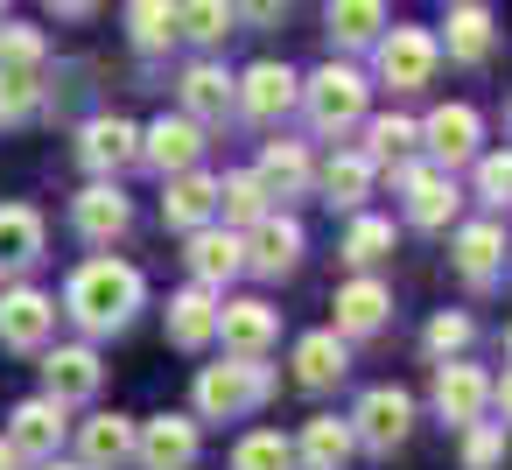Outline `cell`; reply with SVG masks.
Here are the masks:
<instances>
[{
    "label": "cell",
    "mask_w": 512,
    "mask_h": 470,
    "mask_svg": "<svg viewBox=\"0 0 512 470\" xmlns=\"http://www.w3.org/2000/svg\"><path fill=\"white\" fill-rule=\"evenodd\" d=\"M50 15H64V22H85V15H99V0H50Z\"/></svg>",
    "instance_id": "46"
},
{
    "label": "cell",
    "mask_w": 512,
    "mask_h": 470,
    "mask_svg": "<svg viewBox=\"0 0 512 470\" xmlns=\"http://www.w3.org/2000/svg\"><path fill=\"white\" fill-rule=\"evenodd\" d=\"M414 134H421V148H428L435 169H470L477 141H484V120H477V106H435Z\"/></svg>",
    "instance_id": "11"
},
{
    "label": "cell",
    "mask_w": 512,
    "mask_h": 470,
    "mask_svg": "<svg viewBox=\"0 0 512 470\" xmlns=\"http://www.w3.org/2000/svg\"><path fill=\"white\" fill-rule=\"evenodd\" d=\"M141 162L155 176H176V169H197L204 162V127L190 113H162L155 127H141Z\"/></svg>",
    "instance_id": "18"
},
{
    "label": "cell",
    "mask_w": 512,
    "mask_h": 470,
    "mask_svg": "<svg viewBox=\"0 0 512 470\" xmlns=\"http://www.w3.org/2000/svg\"><path fill=\"white\" fill-rule=\"evenodd\" d=\"M491 414H498V428H512V365H505V379H491Z\"/></svg>",
    "instance_id": "45"
},
{
    "label": "cell",
    "mask_w": 512,
    "mask_h": 470,
    "mask_svg": "<svg viewBox=\"0 0 512 470\" xmlns=\"http://www.w3.org/2000/svg\"><path fill=\"white\" fill-rule=\"evenodd\" d=\"M456 435H463V470H498L505 463V428L498 421H470Z\"/></svg>",
    "instance_id": "43"
},
{
    "label": "cell",
    "mask_w": 512,
    "mask_h": 470,
    "mask_svg": "<svg viewBox=\"0 0 512 470\" xmlns=\"http://www.w3.org/2000/svg\"><path fill=\"white\" fill-rule=\"evenodd\" d=\"M505 260H512V246H505Z\"/></svg>",
    "instance_id": "52"
},
{
    "label": "cell",
    "mask_w": 512,
    "mask_h": 470,
    "mask_svg": "<svg viewBox=\"0 0 512 470\" xmlns=\"http://www.w3.org/2000/svg\"><path fill=\"white\" fill-rule=\"evenodd\" d=\"M505 134H512V99H505Z\"/></svg>",
    "instance_id": "50"
},
{
    "label": "cell",
    "mask_w": 512,
    "mask_h": 470,
    "mask_svg": "<svg viewBox=\"0 0 512 470\" xmlns=\"http://www.w3.org/2000/svg\"><path fill=\"white\" fill-rule=\"evenodd\" d=\"M274 211V197H267V183L253 176V169H232V176H218V218L225 225H253V218H267Z\"/></svg>",
    "instance_id": "33"
},
{
    "label": "cell",
    "mask_w": 512,
    "mask_h": 470,
    "mask_svg": "<svg viewBox=\"0 0 512 470\" xmlns=\"http://www.w3.org/2000/svg\"><path fill=\"white\" fill-rule=\"evenodd\" d=\"M78 463L85 470H127L134 463V414H92L78 428Z\"/></svg>",
    "instance_id": "25"
},
{
    "label": "cell",
    "mask_w": 512,
    "mask_h": 470,
    "mask_svg": "<svg viewBox=\"0 0 512 470\" xmlns=\"http://www.w3.org/2000/svg\"><path fill=\"white\" fill-rule=\"evenodd\" d=\"M218 337H225V351H267V344L281 337V309L260 302V295L218 302Z\"/></svg>",
    "instance_id": "23"
},
{
    "label": "cell",
    "mask_w": 512,
    "mask_h": 470,
    "mask_svg": "<svg viewBox=\"0 0 512 470\" xmlns=\"http://www.w3.org/2000/svg\"><path fill=\"white\" fill-rule=\"evenodd\" d=\"M386 316H393V288L386 281H372V274H358V281H344L337 288V337L351 344V337H379L386 330Z\"/></svg>",
    "instance_id": "20"
},
{
    "label": "cell",
    "mask_w": 512,
    "mask_h": 470,
    "mask_svg": "<svg viewBox=\"0 0 512 470\" xmlns=\"http://www.w3.org/2000/svg\"><path fill=\"white\" fill-rule=\"evenodd\" d=\"M295 99H302V78H295L288 64H274V57H260V64L232 85V113H239V120H253V127L288 120V113H295Z\"/></svg>",
    "instance_id": "7"
},
{
    "label": "cell",
    "mask_w": 512,
    "mask_h": 470,
    "mask_svg": "<svg viewBox=\"0 0 512 470\" xmlns=\"http://www.w3.org/2000/svg\"><path fill=\"white\" fill-rule=\"evenodd\" d=\"M435 414L449 421V428H470V421H484L491 414V379H484V365H470L463 351L456 358H435Z\"/></svg>",
    "instance_id": "8"
},
{
    "label": "cell",
    "mask_w": 512,
    "mask_h": 470,
    "mask_svg": "<svg viewBox=\"0 0 512 470\" xmlns=\"http://www.w3.org/2000/svg\"><path fill=\"white\" fill-rule=\"evenodd\" d=\"M232 470H295V442L281 428H253V435H239Z\"/></svg>",
    "instance_id": "39"
},
{
    "label": "cell",
    "mask_w": 512,
    "mask_h": 470,
    "mask_svg": "<svg viewBox=\"0 0 512 470\" xmlns=\"http://www.w3.org/2000/svg\"><path fill=\"white\" fill-rule=\"evenodd\" d=\"M43 239H50V225L36 204H0V267H36Z\"/></svg>",
    "instance_id": "31"
},
{
    "label": "cell",
    "mask_w": 512,
    "mask_h": 470,
    "mask_svg": "<svg viewBox=\"0 0 512 470\" xmlns=\"http://www.w3.org/2000/svg\"><path fill=\"white\" fill-rule=\"evenodd\" d=\"M372 64H379V85H393V92H421V85L435 78V64H442V43H435L428 29H379Z\"/></svg>",
    "instance_id": "5"
},
{
    "label": "cell",
    "mask_w": 512,
    "mask_h": 470,
    "mask_svg": "<svg viewBox=\"0 0 512 470\" xmlns=\"http://www.w3.org/2000/svg\"><path fill=\"white\" fill-rule=\"evenodd\" d=\"M43 113V71H8L0 64V127H22Z\"/></svg>",
    "instance_id": "38"
},
{
    "label": "cell",
    "mask_w": 512,
    "mask_h": 470,
    "mask_svg": "<svg viewBox=\"0 0 512 470\" xmlns=\"http://www.w3.org/2000/svg\"><path fill=\"white\" fill-rule=\"evenodd\" d=\"M470 169H477V204H484V211H512V148L477 155Z\"/></svg>",
    "instance_id": "40"
},
{
    "label": "cell",
    "mask_w": 512,
    "mask_h": 470,
    "mask_svg": "<svg viewBox=\"0 0 512 470\" xmlns=\"http://www.w3.org/2000/svg\"><path fill=\"white\" fill-rule=\"evenodd\" d=\"M407 435H414V400H407L400 386H372V393H358V407H351V442H358V449L393 456Z\"/></svg>",
    "instance_id": "6"
},
{
    "label": "cell",
    "mask_w": 512,
    "mask_h": 470,
    "mask_svg": "<svg viewBox=\"0 0 512 470\" xmlns=\"http://www.w3.org/2000/svg\"><path fill=\"white\" fill-rule=\"evenodd\" d=\"M57 330V302L43 288H8L0 295V351H43Z\"/></svg>",
    "instance_id": "17"
},
{
    "label": "cell",
    "mask_w": 512,
    "mask_h": 470,
    "mask_svg": "<svg viewBox=\"0 0 512 470\" xmlns=\"http://www.w3.org/2000/svg\"><path fill=\"white\" fill-rule=\"evenodd\" d=\"M78 162H85V176H120V169H134V162H141V127L120 120V113L85 120V134H78Z\"/></svg>",
    "instance_id": "16"
},
{
    "label": "cell",
    "mask_w": 512,
    "mask_h": 470,
    "mask_svg": "<svg viewBox=\"0 0 512 470\" xmlns=\"http://www.w3.org/2000/svg\"><path fill=\"white\" fill-rule=\"evenodd\" d=\"M407 148H421V134H414V120H400V113H379V120H365V162L372 169H386V162H407Z\"/></svg>",
    "instance_id": "36"
},
{
    "label": "cell",
    "mask_w": 512,
    "mask_h": 470,
    "mask_svg": "<svg viewBox=\"0 0 512 470\" xmlns=\"http://www.w3.org/2000/svg\"><path fill=\"white\" fill-rule=\"evenodd\" d=\"M232 15L253 22V29H274V22L288 15V0H232Z\"/></svg>",
    "instance_id": "44"
},
{
    "label": "cell",
    "mask_w": 512,
    "mask_h": 470,
    "mask_svg": "<svg viewBox=\"0 0 512 470\" xmlns=\"http://www.w3.org/2000/svg\"><path fill=\"white\" fill-rule=\"evenodd\" d=\"M302 225L288 218V211H267V218H253L246 225V274H260V281H288L295 267H302Z\"/></svg>",
    "instance_id": "10"
},
{
    "label": "cell",
    "mask_w": 512,
    "mask_h": 470,
    "mask_svg": "<svg viewBox=\"0 0 512 470\" xmlns=\"http://www.w3.org/2000/svg\"><path fill=\"white\" fill-rule=\"evenodd\" d=\"M386 253H393V225H386V218H372V211H351V232H344L337 260L365 274V267H379Z\"/></svg>",
    "instance_id": "35"
},
{
    "label": "cell",
    "mask_w": 512,
    "mask_h": 470,
    "mask_svg": "<svg viewBox=\"0 0 512 470\" xmlns=\"http://www.w3.org/2000/svg\"><path fill=\"white\" fill-rule=\"evenodd\" d=\"M71 225H78V239H92V246H113V239L134 225V204H127L120 176H92V183L71 197Z\"/></svg>",
    "instance_id": "14"
},
{
    "label": "cell",
    "mask_w": 512,
    "mask_h": 470,
    "mask_svg": "<svg viewBox=\"0 0 512 470\" xmlns=\"http://www.w3.org/2000/svg\"><path fill=\"white\" fill-rule=\"evenodd\" d=\"M379 29H386V0H330V8H323L330 50H372Z\"/></svg>",
    "instance_id": "27"
},
{
    "label": "cell",
    "mask_w": 512,
    "mask_h": 470,
    "mask_svg": "<svg viewBox=\"0 0 512 470\" xmlns=\"http://www.w3.org/2000/svg\"><path fill=\"white\" fill-rule=\"evenodd\" d=\"M372 176H379V169H372L358 148H344V155H330V162H323V176H316V183H323V204H330V211H365Z\"/></svg>",
    "instance_id": "32"
},
{
    "label": "cell",
    "mask_w": 512,
    "mask_h": 470,
    "mask_svg": "<svg viewBox=\"0 0 512 470\" xmlns=\"http://www.w3.org/2000/svg\"><path fill=\"white\" fill-rule=\"evenodd\" d=\"M183 239H190V253H183V260H190V281H204V288L225 295V281L246 274V232H239V225H218V218H211V225H197V232H183Z\"/></svg>",
    "instance_id": "12"
},
{
    "label": "cell",
    "mask_w": 512,
    "mask_h": 470,
    "mask_svg": "<svg viewBox=\"0 0 512 470\" xmlns=\"http://www.w3.org/2000/svg\"><path fill=\"white\" fill-rule=\"evenodd\" d=\"M197 449H204L197 414H155V421H134V470H190Z\"/></svg>",
    "instance_id": "9"
},
{
    "label": "cell",
    "mask_w": 512,
    "mask_h": 470,
    "mask_svg": "<svg viewBox=\"0 0 512 470\" xmlns=\"http://www.w3.org/2000/svg\"><path fill=\"white\" fill-rule=\"evenodd\" d=\"M0 470H22V456H15L8 442H0Z\"/></svg>",
    "instance_id": "48"
},
{
    "label": "cell",
    "mask_w": 512,
    "mask_h": 470,
    "mask_svg": "<svg viewBox=\"0 0 512 470\" xmlns=\"http://www.w3.org/2000/svg\"><path fill=\"white\" fill-rule=\"evenodd\" d=\"M64 435H71V421H64V407L50 400V393H36V400H22L15 414H8V442L22 463H43V456H57L64 449Z\"/></svg>",
    "instance_id": "15"
},
{
    "label": "cell",
    "mask_w": 512,
    "mask_h": 470,
    "mask_svg": "<svg viewBox=\"0 0 512 470\" xmlns=\"http://www.w3.org/2000/svg\"><path fill=\"white\" fill-rule=\"evenodd\" d=\"M365 99H372V85L351 71V64H323L316 78H302V113H309V127L316 134H351L358 120H365Z\"/></svg>",
    "instance_id": "3"
},
{
    "label": "cell",
    "mask_w": 512,
    "mask_h": 470,
    "mask_svg": "<svg viewBox=\"0 0 512 470\" xmlns=\"http://www.w3.org/2000/svg\"><path fill=\"white\" fill-rule=\"evenodd\" d=\"M36 470H85V463H64V456H43Z\"/></svg>",
    "instance_id": "47"
},
{
    "label": "cell",
    "mask_w": 512,
    "mask_h": 470,
    "mask_svg": "<svg viewBox=\"0 0 512 470\" xmlns=\"http://www.w3.org/2000/svg\"><path fill=\"white\" fill-rule=\"evenodd\" d=\"M505 365H512V330H505Z\"/></svg>",
    "instance_id": "49"
},
{
    "label": "cell",
    "mask_w": 512,
    "mask_h": 470,
    "mask_svg": "<svg viewBox=\"0 0 512 470\" xmlns=\"http://www.w3.org/2000/svg\"><path fill=\"white\" fill-rule=\"evenodd\" d=\"M127 36L134 50H169L176 43V0H127Z\"/></svg>",
    "instance_id": "37"
},
{
    "label": "cell",
    "mask_w": 512,
    "mask_h": 470,
    "mask_svg": "<svg viewBox=\"0 0 512 470\" xmlns=\"http://www.w3.org/2000/svg\"><path fill=\"white\" fill-rule=\"evenodd\" d=\"M43 57H50L43 29H29V22H0V64H8V71H43Z\"/></svg>",
    "instance_id": "41"
},
{
    "label": "cell",
    "mask_w": 512,
    "mask_h": 470,
    "mask_svg": "<svg viewBox=\"0 0 512 470\" xmlns=\"http://www.w3.org/2000/svg\"><path fill=\"white\" fill-rule=\"evenodd\" d=\"M344 372H351V358H344V337H337V330L295 337V386H302V393H330Z\"/></svg>",
    "instance_id": "26"
},
{
    "label": "cell",
    "mask_w": 512,
    "mask_h": 470,
    "mask_svg": "<svg viewBox=\"0 0 512 470\" xmlns=\"http://www.w3.org/2000/svg\"><path fill=\"white\" fill-rule=\"evenodd\" d=\"M218 288H204V281H190L183 295H169V344L176 351H204L211 337H218Z\"/></svg>",
    "instance_id": "22"
},
{
    "label": "cell",
    "mask_w": 512,
    "mask_h": 470,
    "mask_svg": "<svg viewBox=\"0 0 512 470\" xmlns=\"http://www.w3.org/2000/svg\"><path fill=\"white\" fill-rule=\"evenodd\" d=\"M232 85H239V78H232L225 64H190L176 92H183V113H190L197 127H225V120H232Z\"/></svg>",
    "instance_id": "24"
},
{
    "label": "cell",
    "mask_w": 512,
    "mask_h": 470,
    "mask_svg": "<svg viewBox=\"0 0 512 470\" xmlns=\"http://www.w3.org/2000/svg\"><path fill=\"white\" fill-rule=\"evenodd\" d=\"M351 421H337V414H316V421H302V435H295V463L302 470H344L351 463Z\"/></svg>",
    "instance_id": "29"
},
{
    "label": "cell",
    "mask_w": 512,
    "mask_h": 470,
    "mask_svg": "<svg viewBox=\"0 0 512 470\" xmlns=\"http://www.w3.org/2000/svg\"><path fill=\"white\" fill-rule=\"evenodd\" d=\"M491 43H498L491 8H477V0H456V8H449V36H442L449 64H484V57H491Z\"/></svg>",
    "instance_id": "30"
},
{
    "label": "cell",
    "mask_w": 512,
    "mask_h": 470,
    "mask_svg": "<svg viewBox=\"0 0 512 470\" xmlns=\"http://www.w3.org/2000/svg\"><path fill=\"white\" fill-rule=\"evenodd\" d=\"M232 0H176V36H190V43H204V50H218L225 36H232Z\"/></svg>",
    "instance_id": "34"
},
{
    "label": "cell",
    "mask_w": 512,
    "mask_h": 470,
    "mask_svg": "<svg viewBox=\"0 0 512 470\" xmlns=\"http://www.w3.org/2000/svg\"><path fill=\"white\" fill-rule=\"evenodd\" d=\"M253 176L267 183V197H309L316 162H309V148H302V141H267V148H260V162H253Z\"/></svg>",
    "instance_id": "28"
},
{
    "label": "cell",
    "mask_w": 512,
    "mask_h": 470,
    "mask_svg": "<svg viewBox=\"0 0 512 470\" xmlns=\"http://www.w3.org/2000/svg\"><path fill=\"white\" fill-rule=\"evenodd\" d=\"M274 400V365L267 351H232L197 372V421H246L253 407Z\"/></svg>",
    "instance_id": "2"
},
{
    "label": "cell",
    "mask_w": 512,
    "mask_h": 470,
    "mask_svg": "<svg viewBox=\"0 0 512 470\" xmlns=\"http://www.w3.org/2000/svg\"><path fill=\"white\" fill-rule=\"evenodd\" d=\"M0 15H8V0H0Z\"/></svg>",
    "instance_id": "51"
},
{
    "label": "cell",
    "mask_w": 512,
    "mask_h": 470,
    "mask_svg": "<svg viewBox=\"0 0 512 470\" xmlns=\"http://www.w3.org/2000/svg\"><path fill=\"white\" fill-rule=\"evenodd\" d=\"M211 218H218V176H204V169L162 176V225H169V232H197V225H211Z\"/></svg>",
    "instance_id": "19"
},
{
    "label": "cell",
    "mask_w": 512,
    "mask_h": 470,
    "mask_svg": "<svg viewBox=\"0 0 512 470\" xmlns=\"http://www.w3.org/2000/svg\"><path fill=\"white\" fill-rule=\"evenodd\" d=\"M470 337H477V323H470L463 309H435V316H428V330H421L428 358H456V351H463Z\"/></svg>",
    "instance_id": "42"
},
{
    "label": "cell",
    "mask_w": 512,
    "mask_h": 470,
    "mask_svg": "<svg viewBox=\"0 0 512 470\" xmlns=\"http://www.w3.org/2000/svg\"><path fill=\"white\" fill-rule=\"evenodd\" d=\"M141 302H148L141 267H127V260H113V253H92V260L71 274V288H64V316H71L85 337H120V330L141 316Z\"/></svg>",
    "instance_id": "1"
},
{
    "label": "cell",
    "mask_w": 512,
    "mask_h": 470,
    "mask_svg": "<svg viewBox=\"0 0 512 470\" xmlns=\"http://www.w3.org/2000/svg\"><path fill=\"white\" fill-rule=\"evenodd\" d=\"M99 386H106V365L92 344H57V351L43 344V393L57 407H85V400H99Z\"/></svg>",
    "instance_id": "13"
},
{
    "label": "cell",
    "mask_w": 512,
    "mask_h": 470,
    "mask_svg": "<svg viewBox=\"0 0 512 470\" xmlns=\"http://www.w3.org/2000/svg\"><path fill=\"white\" fill-rule=\"evenodd\" d=\"M449 260H456V274H463L470 288H491V281L505 274V232H498L491 218H477V225H456V239H449Z\"/></svg>",
    "instance_id": "21"
},
{
    "label": "cell",
    "mask_w": 512,
    "mask_h": 470,
    "mask_svg": "<svg viewBox=\"0 0 512 470\" xmlns=\"http://www.w3.org/2000/svg\"><path fill=\"white\" fill-rule=\"evenodd\" d=\"M386 176L407 190V225H421V232H442V225L456 218V204H463L456 169H435V162H386Z\"/></svg>",
    "instance_id": "4"
}]
</instances>
